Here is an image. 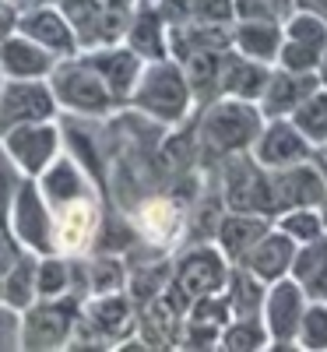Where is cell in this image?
I'll return each instance as SVG.
<instances>
[{"mask_svg":"<svg viewBox=\"0 0 327 352\" xmlns=\"http://www.w3.org/2000/svg\"><path fill=\"white\" fill-rule=\"evenodd\" d=\"M18 275L11 278V285H8V300L11 303H25L28 300V268L21 264V268H14Z\"/></svg>","mask_w":327,"mask_h":352,"instance_id":"39","label":"cell"},{"mask_svg":"<svg viewBox=\"0 0 327 352\" xmlns=\"http://www.w3.org/2000/svg\"><path fill=\"white\" fill-rule=\"evenodd\" d=\"M88 64L102 74V81H106V88L113 92L116 102L131 99L134 85H137V78H141V71H144V60H141L131 46H124V50H113V46H109V50H102V53H95V56H88Z\"/></svg>","mask_w":327,"mask_h":352,"instance_id":"14","label":"cell"},{"mask_svg":"<svg viewBox=\"0 0 327 352\" xmlns=\"http://www.w3.org/2000/svg\"><path fill=\"white\" fill-rule=\"evenodd\" d=\"M264 296H267V282H260L243 264H232L225 282V300L232 307V317H260Z\"/></svg>","mask_w":327,"mask_h":352,"instance_id":"19","label":"cell"},{"mask_svg":"<svg viewBox=\"0 0 327 352\" xmlns=\"http://www.w3.org/2000/svg\"><path fill=\"white\" fill-rule=\"evenodd\" d=\"M275 226L282 232H289L295 243H310L327 232V215H324V208H289V212L275 215Z\"/></svg>","mask_w":327,"mask_h":352,"instance_id":"25","label":"cell"},{"mask_svg":"<svg viewBox=\"0 0 327 352\" xmlns=\"http://www.w3.org/2000/svg\"><path fill=\"white\" fill-rule=\"evenodd\" d=\"M275 219L267 215H253V212H225L222 222H218V232H215V243L222 247V254L232 261V264H243L247 254L271 232Z\"/></svg>","mask_w":327,"mask_h":352,"instance_id":"10","label":"cell"},{"mask_svg":"<svg viewBox=\"0 0 327 352\" xmlns=\"http://www.w3.org/2000/svg\"><path fill=\"white\" fill-rule=\"evenodd\" d=\"M141 4H155V0H141Z\"/></svg>","mask_w":327,"mask_h":352,"instance_id":"44","label":"cell"},{"mask_svg":"<svg viewBox=\"0 0 327 352\" xmlns=\"http://www.w3.org/2000/svg\"><path fill=\"white\" fill-rule=\"evenodd\" d=\"M285 39L306 43V46H313V50H327V18L295 8V11L285 18Z\"/></svg>","mask_w":327,"mask_h":352,"instance_id":"27","label":"cell"},{"mask_svg":"<svg viewBox=\"0 0 327 352\" xmlns=\"http://www.w3.org/2000/svg\"><path fill=\"white\" fill-rule=\"evenodd\" d=\"M264 127V113L250 99L218 96L204 106V116L197 124V144L204 159H229L236 152H250Z\"/></svg>","mask_w":327,"mask_h":352,"instance_id":"1","label":"cell"},{"mask_svg":"<svg viewBox=\"0 0 327 352\" xmlns=\"http://www.w3.org/2000/svg\"><path fill=\"white\" fill-rule=\"evenodd\" d=\"M285 43L282 21H257V18H236L232 21V50L264 64H278V50Z\"/></svg>","mask_w":327,"mask_h":352,"instance_id":"13","label":"cell"},{"mask_svg":"<svg viewBox=\"0 0 327 352\" xmlns=\"http://www.w3.org/2000/svg\"><path fill=\"white\" fill-rule=\"evenodd\" d=\"M320 88V78L317 74H303V71H285L275 64L271 71V81H267L264 96H260V113L264 120H271V116H292L300 109L313 92Z\"/></svg>","mask_w":327,"mask_h":352,"instance_id":"9","label":"cell"},{"mask_svg":"<svg viewBox=\"0 0 327 352\" xmlns=\"http://www.w3.org/2000/svg\"><path fill=\"white\" fill-rule=\"evenodd\" d=\"M218 349L225 352H260L271 349V335L264 328V317H232L222 328V342Z\"/></svg>","mask_w":327,"mask_h":352,"instance_id":"21","label":"cell"},{"mask_svg":"<svg viewBox=\"0 0 327 352\" xmlns=\"http://www.w3.org/2000/svg\"><path fill=\"white\" fill-rule=\"evenodd\" d=\"M92 282H95V292L102 296V292H116V289H124L127 275H124V264L120 261H113V257H102L95 264V272H92Z\"/></svg>","mask_w":327,"mask_h":352,"instance_id":"36","label":"cell"},{"mask_svg":"<svg viewBox=\"0 0 327 352\" xmlns=\"http://www.w3.org/2000/svg\"><path fill=\"white\" fill-rule=\"evenodd\" d=\"M289 120L303 131V138L313 144V148L327 144V88L320 85L317 92H313L300 109H295V113L289 116Z\"/></svg>","mask_w":327,"mask_h":352,"instance_id":"24","label":"cell"},{"mask_svg":"<svg viewBox=\"0 0 327 352\" xmlns=\"http://www.w3.org/2000/svg\"><path fill=\"white\" fill-rule=\"evenodd\" d=\"M271 71H275V64L243 56L240 50H225V60H222V96L260 102L267 81H271Z\"/></svg>","mask_w":327,"mask_h":352,"instance_id":"11","label":"cell"},{"mask_svg":"<svg viewBox=\"0 0 327 352\" xmlns=\"http://www.w3.org/2000/svg\"><path fill=\"white\" fill-rule=\"evenodd\" d=\"M14 4H46V0H14Z\"/></svg>","mask_w":327,"mask_h":352,"instance_id":"43","label":"cell"},{"mask_svg":"<svg viewBox=\"0 0 327 352\" xmlns=\"http://www.w3.org/2000/svg\"><path fill=\"white\" fill-rule=\"evenodd\" d=\"M127 43L144 64L169 56V25H166V18L159 14L155 4H141L134 11L131 28H127Z\"/></svg>","mask_w":327,"mask_h":352,"instance_id":"15","label":"cell"},{"mask_svg":"<svg viewBox=\"0 0 327 352\" xmlns=\"http://www.w3.org/2000/svg\"><path fill=\"white\" fill-rule=\"evenodd\" d=\"M53 81H56V96H60L71 109H78V113L99 116V113H106L116 102L113 92L106 88V81H102V74L88 60L74 64V67H60Z\"/></svg>","mask_w":327,"mask_h":352,"instance_id":"8","label":"cell"},{"mask_svg":"<svg viewBox=\"0 0 327 352\" xmlns=\"http://www.w3.org/2000/svg\"><path fill=\"white\" fill-rule=\"evenodd\" d=\"M0 64H4V71L14 74V78H36V74H43L49 67V56L39 53L36 46H28V43L11 39V43H4V50H0Z\"/></svg>","mask_w":327,"mask_h":352,"instance_id":"26","label":"cell"},{"mask_svg":"<svg viewBox=\"0 0 327 352\" xmlns=\"http://www.w3.org/2000/svg\"><path fill=\"white\" fill-rule=\"evenodd\" d=\"M306 307H310V296H306L303 285L295 282L292 275H285V278L267 285L260 317H264L267 335H271V349H300V345H295V335H300Z\"/></svg>","mask_w":327,"mask_h":352,"instance_id":"5","label":"cell"},{"mask_svg":"<svg viewBox=\"0 0 327 352\" xmlns=\"http://www.w3.org/2000/svg\"><path fill=\"white\" fill-rule=\"evenodd\" d=\"M250 152L264 169H285V166L306 162V159L317 155V148L303 138V131L295 127L289 116H271V120H264Z\"/></svg>","mask_w":327,"mask_h":352,"instance_id":"7","label":"cell"},{"mask_svg":"<svg viewBox=\"0 0 327 352\" xmlns=\"http://www.w3.org/2000/svg\"><path fill=\"white\" fill-rule=\"evenodd\" d=\"M295 8H303V11H313V14H324V18H327V0H295Z\"/></svg>","mask_w":327,"mask_h":352,"instance_id":"40","label":"cell"},{"mask_svg":"<svg viewBox=\"0 0 327 352\" xmlns=\"http://www.w3.org/2000/svg\"><path fill=\"white\" fill-rule=\"evenodd\" d=\"M18 232L21 240H28L32 247H49V236H46V219H43V208H39V197L32 187H25L21 197H18Z\"/></svg>","mask_w":327,"mask_h":352,"instance_id":"28","label":"cell"},{"mask_svg":"<svg viewBox=\"0 0 327 352\" xmlns=\"http://www.w3.org/2000/svg\"><path fill=\"white\" fill-rule=\"evenodd\" d=\"M300 285H303V292H306L313 303H327V261L320 264L313 275H306Z\"/></svg>","mask_w":327,"mask_h":352,"instance_id":"37","label":"cell"},{"mask_svg":"<svg viewBox=\"0 0 327 352\" xmlns=\"http://www.w3.org/2000/svg\"><path fill=\"white\" fill-rule=\"evenodd\" d=\"M67 285V268L56 261H46L43 264V296H53V292H60Z\"/></svg>","mask_w":327,"mask_h":352,"instance_id":"38","label":"cell"},{"mask_svg":"<svg viewBox=\"0 0 327 352\" xmlns=\"http://www.w3.org/2000/svg\"><path fill=\"white\" fill-rule=\"evenodd\" d=\"M95 222H99V212L84 194L60 204V212H56V247L60 250H81L88 243V236H92Z\"/></svg>","mask_w":327,"mask_h":352,"instance_id":"18","label":"cell"},{"mask_svg":"<svg viewBox=\"0 0 327 352\" xmlns=\"http://www.w3.org/2000/svg\"><path fill=\"white\" fill-rule=\"evenodd\" d=\"M222 201L229 212H253L275 219V184L253 152H236L222 159Z\"/></svg>","mask_w":327,"mask_h":352,"instance_id":"3","label":"cell"},{"mask_svg":"<svg viewBox=\"0 0 327 352\" xmlns=\"http://www.w3.org/2000/svg\"><path fill=\"white\" fill-rule=\"evenodd\" d=\"M21 28L32 39H39L46 50H56V53H71L74 50V28L67 18L60 14H53V11H43V14H32V18H25Z\"/></svg>","mask_w":327,"mask_h":352,"instance_id":"23","label":"cell"},{"mask_svg":"<svg viewBox=\"0 0 327 352\" xmlns=\"http://www.w3.org/2000/svg\"><path fill=\"white\" fill-rule=\"evenodd\" d=\"M222 60H225V50H194L180 60L190 81L194 102L207 106L222 96Z\"/></svg>","mask_w":327,"mask_h":352,"instance_id":"16","label":"cell"},{"mask_svg":"<svg viewBox=\"0 0 327 352\" xmlns=\"http://www.w3.org/2000/svg\"><path fill=\"white\" fill-rule=\"evenodd\" d=\"M320 60H324V50H313V46H306V43H292V39H285L282 50H278V67H285V71L317 74Z\"/></svg>","mask_w":327,"mask_h":352,"instance_id":"32","label":"cell"},{"mask_svg":"<svg viewBox=\"0 0 327 352\" xmlns=\"http://www.w3.org/2000/svg\"><path fill=\"white\" fill-rule=\"evenodd\" d=\"M271 184H275V215L289 208H327V184L317 155L285 169H271Z\"/></svg>","mask_w":327,"mask_h":352,"instance_id":"6","label":"cell"},{"mask_svg":"<svg viewBox=\"0 0 327 352\" xmlns=\"http://www.w3.org/2000/svg\"><path fill=\"white\" fill-rule=\"evenodd\" d=\"M53 148H56V134L49 127H21L11 138V152L25 169H43L53 159Z\"/></svg>","mask_w":327,"mask_h":352,"instance_id":"22","label":"cell"},{"mask_svg":"<svg viewBox=\"0 0 327 352\" xmlns=\"http://www.w3.org/2000/svg\"><path fill=\"white\" fill-rule=\"evenodd\" d=\"M169 282H172V264L169 261H159V264H152V268H141L131 278V292H134L137 303H148V300L162 296Z\"/></svg>","mask_w":327,"mask_h":352,"instance_id":"31","label":"cell"},{"mask_svg":"<svg viewBox=\"0 0 327 352\" xmlns=\"http://www.w3.org/2000/svg\"><path fill=\"white\" fill-rule=\"evenodd\" d=\"M53 102L43 88H11L0 102V124H21V120H39V116H49Z\"/></svg>","mask_w":327,"mask_h":352,"instance_id":"20","label":"cell"},{"mask_svg":"<svg viewBox=\"0 0 327 352\" xmlns=\"http://www.w3.org/2000/svg\"><path fill=\"white\" fill-rule=\"evenodd\" d=\"M92 320L99 331H124L131 328V303L120 292H102L92 303Z\"/></svg>","mask_w":327,"mask_h":352,"instance_id":"29","label":"cell"},{"mask_svg":"<svg viewBox=\"0 0 327 352\" xmlns=\"http://www.w3.org/2000/svg\"><path fill=\"white\" fill-rule=\"evenodd\" d=\"M229 272H232V261L222 254L218 243L204 240V243H194L180 254V261L172 264V282L169 289H176L183 300H197V296H212V292H225V282H229Z\"/></svg>","mask_w":327,"mask_h":352,"instance_id":"4","label":"cell"},{"mask_svg":"<svg viewBox=\"0 0 327 352\" xmlns=\"http://www.w3.org/2000/svg\"><path fill=\"white\" fill-rule=\"evenodd\" d=\"M295 345L310 349V352H327V303H313L303 314L300 335H295Z\"/></svg>","mask_w":327,"mask_h":352,"instance_id":"30","label":"cell"},{"mask_svg":"<svg viewBox=\"0 0 327 352\" xmlns=\"http://www.w3.org/2000/svg\"><path fill=\"white\" fill-rule=\"evenodd\" d=\"M317 78H320V85L327 88V50H324V60H320V67H317Z\"/></svg>","mask_w":327,"mask_h":352,"instance_id":"41","label":"cell"},{"mask_svg":"<svg viewBox=\"0 0 327 352\" xmlns=\"http://www.w3.org/2000/svg\"><path fill=\"white\" fill-rule=\"evenodd\" d=\"M317 159H320V162L327 166V144H320V148H317Z\"/></svg>","mask_w":327,"mask_h":352,"instance_id":"42","label":"cell"},{"mask_svg":"<svg viewBox=\"0 0 327 352\" xmlns=\"http://www.w3.org/2000/svg\"><path fill=\"white\" fill-rule=\"evenodd\" d=\"M36 331L46 335L43 345H56V342L64 338V331H67V314H64V310H56V307H43V310H36V314H32V328H28V335H36Z\"/></svg>","mask_w":327,"mask_h":352,"instance_id":"35","label":"cell"},{"mask_svg":"<svg viewBox=\"0 0 327 352\" xmlns=\"http://www.w3.org/2000/svg\"><path fill=\"white\" fill-rule=\"evenodd\" d=\"M137 229H141V236L148 243H169L176 240V232L183 229V212H180V204L169 201V197H148L137 204V215H134Z\"/></svg>","mask_w":327,"mask_h":352,"instance_id":"17","label":"cell"},{"mask_svg":"<svg viewBox=\"0 0 327 352\" xmlns=\"http://www.w3.org/2000/svg\"><path fill=\"white\" fill-rule=\"evenodd\" d=\"M46 187H49L53 197H60V201L67 204V201L81 197V176H78V169H74L67 159H60V162H56V169L49 173Z\"/></svg>","mask_w":327,"mask_h":352,"instance_id":"34","label":"cell"},{"mask_svg":"<svg viewBox=\"0 0 327 352\" xmlns=\"http://www.w3.org/2000/svg\"><path fill=\"white\" fill-rule=\"evenodd\" d=\"M236 18H257V21H282L295 11V0H232Z\"/></svg>","mask_w":327,"mask_h":352,"instance_id":"33","label":"cell"},{"mask_svg":"<svg viewBox=\"0 0 327 352\" xmlns=\"http://www.w3.org/2000/svg\"><path fill=\"white\" fill-rule=\"evenodd\" d=\"M131 102L148 113L155 124H166V127H176L187 120V113L194 106V92H190V81L183 74V64L172 60V56H162V60H148L134 92H131Z\"/></svg>","mask_w":327,"mask_h":352,"instance_id":"2","label":"cell"},{"mask_svg":"<svg viewBox=\"0 0 327 352\" xmlns=\"http://www.w3.org/2000/svg\"><path fill=\"white\" fill-rule=\"evenodd\" d=\"M295 243L289 232H282L278 226H271V232L247 254V261H243V268H250L260 282H278V278H285L289 272H292V261H295Z\"/></svg>","mask_w":327,"mask_h":352,"instance_id":"12","label":"cell"}]
</instances>
